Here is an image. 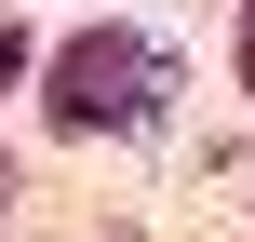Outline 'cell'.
Instances as JSON below:
<instances>
[{
  "mask_svg": "<svg viewBox=\"0 0 255 242\" xmlns=\"http://www.w3.org/2000/svg\"><path fill=\"white\" fill-rule=\"evenodd\" d=\"M148 108H161V54H148L134 27H94V40L54 54V121H67V135H121V121H148Z\"/></svg>",
  "mask_w": 255,
  "mask_h": 242,
  "instance_id": "cell-1",
  "label": "cell"
},
{
  "mask_svg": "<svg viewBox=\"0 0 255 242\" xmlns=\"http://www.w3.org/2000/svg\"><path fill=\"white\" fill-rule=\"evenodd\" d=\"M242 94H255V0H242Z\"/></svg>",
  "mask_w": 255,
  "mask_h": 242,
  "instance_id": "cell-3",
  "label": "cell"
},
{
  "mask_svg": "<svg viewBox=\"0 0 255 242\" xmlns=\"http://www.w3.org/2000/svg\"><path fill=\"white\" fill-rule=\"evenodd\" d=\"M0 202H13V162H0Z\"/></svg>",
  "mask_w": 255,
  "mask_h": 242,
  "instance_id": "cell-4",
  "label": "cell"
},
{
  "mask_svg": "<svg viewBox=\"0 0 255 242\" xmlns=\"http://www.w3.org/2000/svg\"><path fill=\"white\" fill-rule=\"evenodd\" d=\"M13 81H27V40H13V27H0V94H13Z\"/></svg>",
  "mask_w": 255,
  "mask_h": 242,
  "instance_id": "cell-2",
  "label": "cell"
}]
</instances>
